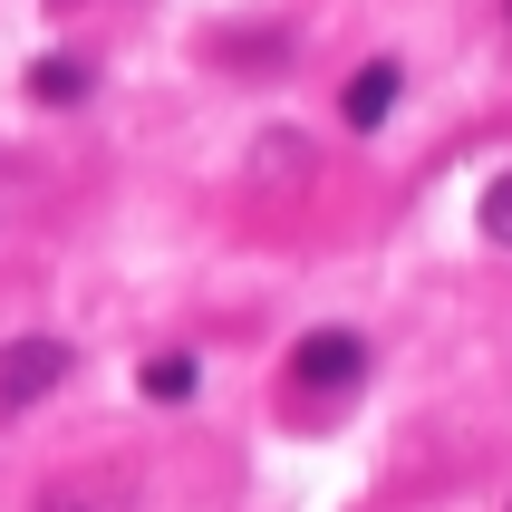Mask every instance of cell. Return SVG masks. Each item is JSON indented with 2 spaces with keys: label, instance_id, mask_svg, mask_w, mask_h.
Segmentation results:
<instances>
[{
  "label": "cell",
  "instance_id": "6",
  "mask_svg": "<svg viewBox=\"0 0 512 512\" xmlns=\"http://www.w3.org/2000/svg\"><path fill=\"white\" fill-rule=\"evenodd\" d=\"M484 242H493V252H512V174H493V184H484Z\"/></svg>",
  "mask_w": 512,
  "mask_h": 512
},
{
  "label": "cell",
  "instance_id": "2",
  "mask_svg": "<svg viewBox=\"0 0 512 512\" xmlns=\"http://www.w3.org/2000/svg\"><path fill=\"white\" fill-rule=\"evenodd\" d=\"M49 387H68V339H10L0 348V416H29Z\"/></svg>",
  "mask_w": 512,
  "mask_h": 512
},
{
  "label": "cell",
  "instance_id": "3",
  "mask_svg": "<svg viewBox=\"0 0 512 512\" xmlns=\"http://www.w3.org/2000/svg\"><path fill=\"white\" fill-rule=\"evenodd\" d=\"M397 87H406V68L397 58H377V68H358V78H348V126H358V136H377V126H387V107H397Z\"/></svg>",
  "mask_w": 512,
  "mask_h": 512
},
{
  "label": "cell",
  "instance_id": "1",
  "mask_svg": "<svg viewBox=\"0 0 512 512\" xmlns=\"http://www.w3.org/2000/svg\"><path fill=\"white\" fill-rule=\"evenodd\" d=\"M368 377V339L358 329H310L290 348V397H348Z\"/></svg>",
  "mask_w": 512,
  "mask_h": 512
},
{
  "label": "cell",
  "instance_id": "4",
  "mask_svg": "<svg viewBox=\"0 0 512 512\" xmlns=\"http://www.w3.org/2000/svg\"><path fill=\"white\" fill-rule=\"evenodd\" d=\"M29 97H49V107H78V97H87V68H78V58H39V68H29Z\"/></svg>",
  "mask_w": 512,
  "mask_h": 512
},
{
  "label": "cell",
  "instance_id": "5",
  "mask_svg": "<svg viewBox=\"0 0 512 512\" xmlns=\"http://www.w3.org/2000/svg\"><path fill=\"white\" fill-rule=\"evenodd\" d=\"M194 358H184V348H165V358H145V397H165V406H184V397H194Z\"/></svg>",
  "mask_w": 512,
  "mask_h": 512
}]
</instances>
